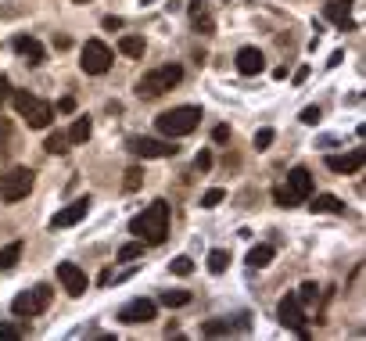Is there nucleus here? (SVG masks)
Returning a JSON list of instances; mask_svg holds the SVG:
<instances>
[{"instance_id":"12","label":"nucleus","mask_w":366,"mask_h":341,"mask_svg":"<svg viewBox=\"0 0 366 341\" xmlns=\"http://www.w3.org/2000/svg\"><path fill=\"white\" fill-rule=\"evenodd\" d=\"M86 212H90V198H76L72 205L57 208V215L50 220V230H69V227H76L79 220H86Z\"/></svg>"},{"instance_id":"9","label":"nucleus","mask_w":366,"mask_h":341,"mask_svg":"<svg viewBox=\"0 0 366 341\" xmlns=\"http://www.w3.org/2000/svg\"><path fill=\"white\" fill-rule=\"evenodd\" d=\"M130 151L140 159H172L179 147H172V140H155V137H130Z\"/></svg>"},{"instance_id":"20","label":"nucleus","mask_w":366,"mask_h":341,"mask_svg":"<svg viewBox=\"0 0 366 341\" xmlns=\"http://www.w3.org/2000/svg\"><path fill=\"white\" fill-rule=\"evenodd\" d=\"M269 262H273V244H255L252 252H248V266L252 269H262Z\"/></svg>"},{"instance_id":"46","label":"nucleus","mask_w":366,"mask_h":341,"mask_svg":"<svg viewBox=\"0 0 366 341\" xmlns=\"http://www.w3.org/2000/svg\"><path fill=\"white\" fill-rule=\"evenodd\" d=\"M76 4H90V0H76Z\"/></svg>"},{"instance_id":"40","label":"nucleus","mask_w":366,"mask_h":341,"mask_svg":"<svg viewBox=\"0 0 366 341\" xmlns=\"http://www.w3.org/2000/svg\"><path fill=\"white\" fill-rule=\"evenodd\" d=\"M101 25H104V29H108V33H118V29H122V25H126V22H122V18H118V15H108V18H104V22H101Z\"/></svg>"},{"instance_id":"27","label":"nucleus","mask_w":366,"mask_h":341,"mask_svg":"<svg viewBox=\"0 0 366 341\" xmlns=\"http://www.w3.org/2000/svg\"><path fill=\"white\" fill-rule=\"evenodd\" d=\"M140 255H144V241H130V244L118 248V262H133Z\"/></svg>"},{"instance_id":"28","label":"nucleus","mask_w":366,"mask_h":341,"mask_svg":"<svg viewBox=\"0 0 366 341\" xmlns=\"http://www.w3.org/2000/svg\"><path fill=\"white\" fill-rule=\"evenodd\" d=\"M158 302H162V305H169V309L187 305V302H191V291H162V295H158Z\"/></svg>"},{"instance_id":"32","label":"nucleus","mask_w":366,"mask_h":341,"mask_svg":"<svg viewBox=\"0 0 366 341\" xmlns=\"http://www.w3.org/2000/svg\"><path fill=\"white\" fill-rule=\"evenodd\" d=\"M223 198H226V191H223V187H212V191H205V194H201V208H216Z\"/></svg>"},{"instance_id":"29","label":"nucleus","mask_w":366,"mask_h":341,"mask_svg":"<svg viewBox=\"0 0 366 341\" xmlns=\"http://www.w3.org/2000/svg\"><path fill=\"white\" fill-rule=\"evenodd\" d=\"M294 295H298V302H301V305H313V302L320 298V288H316L313 281H305V284H301Z\"/></svg>"},{"instance_id":"2","label":"nucleus","mask_w":366,"mask_h":341,"mask_svg":"<svg viewBox=\"0 0 366 341\" xmlns=\"http://www.w3.org/2000/svg\"><path fill=\"white\" fill-rule=\"evenodd\" d=\"M201 108H194V105H183V108H172V112H162L155 122H158V133L162 137H169V140H176V137H187V133H194L198 126H201Z\"/></svg>"},{"instance_id":"15","label":"nucleus","mask_w":366,"mask_h":341,"mask_svg":"<svg viewBox=\"0 0 366 341\" xmlns=\"http://www.w3.org/2000/svg\"><path fill=\"white\" fill-rule=\"evenodd\" d=\"M262 69H266V58H262L259 47H240L237 51V72L240 76H259Z\"/></svg>"},{"instance_id":"42","label":"nucleus","mask_w":366,"mask_h":341,"mask_svg":"<svg viewBox=\"0 0 366 341\" xmlns=\"http://www.w3.org/2000/svg\"><path fill=\"white\" fill-rule=\"evenodd\" d=\"M57 112H61V115L76 112V98H61V101H57Z\"/></svg>"},{"instance_id":"5","label":"nucleus","mask_w":366,"mask_h":341,"mask_svg":"<svg viewBox=\"0 0 366 341\" xmlns=\"http://www.w3.org/2000/svg\"><path fill=\"white\" fill-rule=\"evenodd\" d=\"M33 180H36V173H33V169L15 166L11 173H4V176H0V201H8V205L22 201L29 191H33Z\"/></svg>"},{"instance_id":"7","label":"nucleus","mask_w":366,"mask_h":341,"mask_svg":"<svg viewBox=\"0 0 366 341\" xmlns=\"http://www.w3.org/2000/svg\"><path fill=\"white\" fill-rule=\"evenodd\" d=\"M50 298H54V291L47 288V284H36L33 291H22V295H15L11 298V313L15 316H40L43 313V309L50 305Z\"/></svg>"},{"instance_id":"44","label":"nucleus","mask_w":366,"mask_h":341,"mask_svg":"<svg viewBox=\"0 0 366 341\" xmlns=\"http://www.w3.org/2000/svg\"><path fill=\"white\" fill-rule=\"evenodd\" d=\"M305 79H309V69H305V65H301V69L294 72V83H305Z\"/></svg>"},{"instance_id":"33","label":"nucleus","mask_w":366,"mask_h":341,"mask_svg":"<svg viewBox=\"0 0 366 341\" xmlns=\"http://www.w3.org/2000/svg\"><path fill=\"white\" fill-rule=\"evenodd\" d=\"M8 144H11V122H8L4 115H0V154L8 151Z\"/></svg>"},{"instance_id":"4","label":"nucleus","mask_w":366,"mask_h":341,"mask_svg":"<svg viewBox=\"0 0 366 341\" xmlns=\"http://www.w3.org/2000/svg\"><path fill=\"white\" fill-rule=\"evenodd\" d=\"M179 79H183V69H179V65L151 69V72L137 83V94H140V98H162V94H169L172 86H179Z\"/></svg>"},{"instance_id":"31","label":"nucleus","mask_w":366,"mask_h":341,"mask_svg":"<svg viewBox=\"0 0 366 341\" xmlns=\"http://www.w3.org/2000/svg\"><path fill=\"white\" fill-rule=\"evenodd\" d=\"M169 269H172L176 276H191V273H194V262H191L187 255H176V259L169 262Z\"/></svg>"},{"instance_id":"37","label":"nucleus","mask_w":366,"mask_h":341,"mask_svg":"<svg viewBox=\"0 0 366 341\" xmlns=\"http://www.w3.org/2000/svg\"><path fill=\"white\" fill-rule=\"evenodd\" d=\"M194 169H198V173H208V169H212V151H198Z\"/></svg>"},{"instance_id":"14","label":"nucleus","mask_w":366,"mask_h":341,"mask_svg":"<svg viewBox=\"0 0 366 341\" xmlns=\"http://www.w3.org/2000/svg\"><path fill=\"white\" fill-rule=\"evenodd\" d=\"M284 187H287V194H291L294 201H305V198L313 194V173H309V169H301V166H298V169H291Z\"/></svg>"},{"instance_id":"22","label":"nucleus","mask_w":366,"mask_h":341,"mask_svg":"<svg viewBox=\"0 0 366 341\" xmlns=\"http://www.w3.org/2000/svg\"><path fill=\"white\" fill-rule=\"evenodd\" d=\"M313 212H330V215H338V212H345V205H341V198H334V194H320L313 205H309Z\"/></svg>"},{"instance_id":"41","label":"nucleus","mask_w":366,"mask_h":341,"mask_svg":"<svg viewBox=\"0 0 366 341\" xmlns=\"http://www.w3.org/2000/svg\"><path fill=\"white\" fill-rule=\"evenodd\" d=\"M212 140H216V144H226V140H230V126H216V130H212Z\"/></svg>"},{"instance_id":"19","label":"nucleus","mask_w":366,"mask_h":341,"mask_svg":"<svg viewBox=\"0 0 366 341\" xmlns=\"http://www.w3.org/2000/svg\"><path fill=\"white\" fill-rule=\"evenodd\" d=\"M18 259H22V241H11V244H4V248H0V273L15 269V266H18Z\"/></svg>"},{"instance_id":"18","label":"nucleus","mask_w":366,"mask_h":341,"mask_svg":"<svg viewBox=\"0 0 366 341\" xmlns=\"http://www.w3.org/2000/svg\"><path fill=\"white\" fill-rule=\"evenodd\" d=\"M348 11H352V0H327V4H323V18H330L334 25H341V29H352Z\"/></svg>"},{"instance_id":"24","label":"nucleus","mask_w":366,"mask_h":341,"mask_svg":"<svg viewBox=\"0 0 366 341\" xmlns=\"http://www.w3.org/2000/svg\"><path fill=\"white\" fill-rule=\"evenodd\" d=\"M43 151H47V154H65V151H69V133H61V130L50 133L47 144H43Z\"/></svg>"},{"instance_id":"13","label":"nucleus","mask_w":366,"mask_h":341,"mask_svg":"<svg viewBox=\"0 0 366 341\" xmlns=\"http://www.w3.org/2000/svg\"><path fill=\"white\" fill-rule=\"evenodd\" d=\"M362 162H366V151H362V147H355V151H348V154H327V169H330V173H341V176L359 173Z\"/></svg>"},{"instance_id":"6","label":"nucleus","mask_w":366,"mask_h":341,"mask_svg":"<svg viewBox=\"0 0 366 341\" xmlns=\"http://www.w3.org/2000/svg\"><path fill=\"white\" fill-rule=\"evenodd\" d=\"M111 61H115V54H111L108 44H101V40H86V44H83L79 69H83L86 76H104V72L111 69Z\"/></svg>"},{"instance_id":"25","label":"nucleus","mask_w":366,"mask_h":341,"mask_svg":"<svg viewBox=\"0 0 366 341\" xmlns=\"http://www.w3.org/2000/svg\"><path fill=\"white\" fill-rule=\"evenodd\" d=\"M118 51L126 58H144V40L140 36H122L118 40Z\"/></svg>"},{"instance_id":"30","label":"nucleus","mask_w":366,"mask_h":341,"mask_svg":"<svg viewBox=\"0 0 366 341\" xmlns=\"http://www.w3.org/2000/svg\"><path fill=\"white\" fill-rule=\"evenodd\" d=\"M140 183H144V169H140V166H130V169H126V180H122V187H126V191H137Z\"/></svg>"},{"instance_id":"45","label":"nucleus","mask_w":366,"mask_h":341,"mask_svg":"<svg viewBox=\"0 0 366 341\" xmlns=\"http://www.w3.org/2000/svg\"><path fill=\"white\" fill-rule=\"evenodd\" d=\"M140 4H155V0H140Z\"/></svg>"},{"instance_id":"8","label":"nucleus","mask_w":366,"mask_h":341,"mask_svg":"<svg viewBox=\"0 0 366 341\" xmlns=\"http://www.w3.org/2000/svg\"><path fill=\"white\" fill-rule=\"evenodd\" d=\"M277 320H280L287 330H294L298 337H309V330H305V305L298 302V295H284V298H280Z\"/></svg>"},{"instance_id":"17","label":"nucleus","mask_w":366,"mask_h":341,"mask_svg":"<svg viewBox=\"0 0 366 341\" xmlns=\"http://www.w3.org/2000/svg\"><path fill=\"white\" fill-rule=\"evenodd\" d=\"M29 65H43L47 61V54H43V47H40V40H33V36H15V44H11Z\"/></svg>"},{"instance_id":"16","label":"nucleus","mask_w":366,"mask_h":341,"mask_svg":"<svg viewBox=\"0 0 366 341\" xmlns=\"http://www.w3.org/2000/svg\"><path fill=\"white\" fill-rule=\"evenodd\" d=\"M187 15H191V25L198 29V33H216V18H212V11H208L205 0H191Z\"/></svg>"},{"instance_id":"34","label":"nucleus","mask_w":366,"mask_h":341,"mask_svg":"<svg viewBox=\"0 0 366 341\" xmlns=\"http://www.w3.org/2000/svg\"><path fill=\"white\" fill-rule=\"evenodd\" d=\"M273 201H277L280 208H294V205H298V201L287 194V187H277V191H273Z\"/></svg>"},{"instance_id":"35","label":"nucleus","mask_w":366,"mask_h":341,"mask_svg":"<svg viewBox=\"0 0 366 341\" xmlns=\"http://www.w3.org/2000/svg\"><path fill=\"white\" fill-rule=\"evenodd\" d=\"M273 137H277V133H273V130L266 126V130H259V133H255V140H252V144H255L259 151H266V147L273 144Z\"/></svg>"},{"instance_id":"43","label":"nucleus","mask_w":366,"mask_h":341,"mask_svg":"<svg viewBox=\"0 0 366 341\" xmlns=\"http://www.w3.org/2000/svg\"><path fill=\"white\" fill-rule=\"evenodd\" d=\"M341 61H345V51H334V54H330V61H327V69H338Z\"/></svg>"},{"instance_id":"39","label":"nucleus","mask_w":366,"mask_h":341,"mask_svg":"<svg viewBox=\"0 0 366 341\" xmlns=\"http://www.w3.org/2000/svg\"><path fill=\"white\" fill-rule=\"evenodd\" d=\"M25 330L18 323H0V337H22Z\"/></svg>"},{"instance_id":"23","label":"nucleus","mask_w":366,"mask_h":341,"mask_svg":"<svg viewBox=\"0 0 366 341\" xmlns=\"http://www.w3.org/2000/svg\"><path fill=\"white\" fill-rule=\"evenodd\" d=\"M230 330H233L230 320H205L201 323V337H226Z\"/></svg>"},{"instance_id":"38","label":"nucleus","mask_w":366,"mask_h":341,"mask_svg":"<svg viewBox=\"0 0 366 341\" xmlns=\"http://www.w3.org/2000/svg\"><path fill=\"white\" fill-rule=\"evenodd\" d=\"M11 101V79L0 76V112H4V105Z\"/></svg>"},{"instance_id":"26","label":"nucleus","mask_w":366,"mask_h":341,"mask_svg":"<svg viewBox=\"0 0 366 341\" xmlns=\"http://www.w3.org/2000/svg\"><path fill=\"white\" fill-rule=\"evenodd\" d=\"M226 266H230V252H223V248L208 252V273H226Z\"/></svg>"},{"instance_id":"11","label":"nucleus","mask_w":366,"mask_h":341,"mask_svg":"<svg viewBox=\"0 0 366 341\" xmlns=\"http://www.w3.org/2000/svg\"><path fill=\"white\" fill-rule=\"evenodd\" d=\"M155 313H158V305L155 302H147V298H133V302H126L118 309V323H147V320H155Z\"/></svg>"},{"instance_id":"1","label":"nucleus","mask_w":366,"mask_h":341,"mask_svg":"<svg viewBox=\"0 0 366 341\" xmlns=\"http://www.w3.org/2000/svg\"><path fill=\"white\" fill-rule=\"evenodd\" d=\"M130 234H137V241L144 244H162L169 237V201H151L140 215L130 220Z\"/></svg>"},{"instance_id":"10","label":"nucleus","mask_w":366,"mask_h":341,"mask_svg":"<svg viewBox=\"0 0 366 341\" xmlns=\"http://www.w3.org/2000/svg\"><path fill=\"white\" fill-rule=\"evenodd\" d=\"M57 281H61V288H65L72 298H83V295H86V288H90L86 273H83L76 262H57Z\"/></svg>"},{"instance_id":"36","label":"nucleus","mask_w":366,"mask_h":341,"mask_svg":"<svg viewBox=\"0 0 366 341\" xmlns=\"http://www.w3.org/2000/svg\"><path fill=\"white\" fill-rule=\"evenodd\" d=\"M320 119H323V112L313 105V108H305L301 112V122H305V126H320Z\"/></svg>"},{"instance_id":"3","label":"nucleus","mask_w":366,"mask_h":341,"mask_svg":"<svg viewBox=\"0 0 366 341\" xmlns=\"http://www.w3.org/2000/svg\"><path fill=\"white\" fill-rule=\"evenodd\" d=\"M11 101H15V112L29 122V130H47V126H50L54 108H50L47 101H40L36 94H29V90H15Z\"/></svg>"},{"instance_id":"21","label":"nucleus","mask_w":366,"mask_h":341,"mask_svg":"<svg viewBox=\"0 0 366 341\" xmlns=\"http://www.w3.org/2000/svg\"><path fill=\"white\" fill-rule=\"evenodd\" d=\"M90 133H94V122H90V119H76L72 130H69V144H86Z\"/></svg>"}]
</instances>
